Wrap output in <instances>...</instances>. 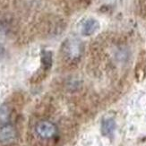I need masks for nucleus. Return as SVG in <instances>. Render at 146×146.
Here are the masks:
<instances>
[{
	"label": "nucleus",
	"instance_id": "obj_1",
	"mask_svg": "<svg viewBox=\"0 0 146 146\" xmlns=\"http://www.w3.org/2000/svg\"><path fill=\"white\" fill-rule=\"evenodd\" d=\"M36 132L40 137L49 139L56 135V127L53 123L44 120V121H40L36 125Z\"/></svg>",
	"mask_w": 146,
	"mask_h": 146
},
{
	"label": "nucleus",
	"instance_id": "obj_2",
	"mask_svg": "<svg viewBox=\"0 0 146 146\" xmlns=\"http://www.w3.org/2000/svg\"><path fill=\"white\" fill-rule=\"evenodd\" d=\"M16 133L15 128L10 125H3L0 128V142L1 143H10L15 140Z\"/></svg>",
	"mask_w": 146,
	"mask_h": 146
},
{
	"label": "nucleus",
	"instance_id": "obj_3",
	"mask_svg": "<svg viewBox=\"0 0 146 146\" xmlns=\"http://www.w3.org/2000/svg\"><path fill=\"white\" fill-rule=\"evenodd\" d=\"M99 29V23L93 18L87 19L82 26V33L84 36H90L93 34Z\"/></svg>",
	"mask_w": 146,
	"mask_h": 146
},
{
	"label": "nucleus",
	"instance_id": "obj_4",
	"mask_svg": "<svg viewBox=\"0 0 146 146\" xmlns=\"http://www.w3.org/2000/svg\"><path fill=\"white\" fill-rule=\"evenodd\" d=\"M42 64L45 67V69L50 68L52 65V56L50 52H43L42 54V58H41Z\"/></svg>",
	"mask_w": 146,
	"mask_h": 146
},
{
	"label": "nucleus",
	"instance_id": "obj_5",
	"mask_svg": "<svg viewBox=\"0 0 146 146\" xmlns=\"http://www.w3.org/2000/svg\"><path fill=\"white\" fill-rule=\"evenodd\" d=\"M114 127H115V124H114V121L111 119H108L106 121L103 122L102 125V130L104 132L105 135H109L111 134Z\"/></svg>",
	"mask_w": 146,
	"mask_h": 146
},
{
	"label": "nucleus",
	"instance_id": "obj_6",
	"mask_svg": "<svg viewBox=\"0 0 146 146\" xmlns=\"http://www.w3.org/2000/svg\"><path fill=\"white\" fill-rule=\"evenodd\" d=\"M4 55H5V48L3 47V45L0 44V60L3 58Z\"/></svg>",
	"mask_w": 146,
	"mask_h": 146
}]
</instances>
